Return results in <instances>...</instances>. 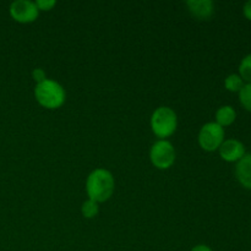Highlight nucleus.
Returning a JSON list of instances; mask_svg holds the SVG:
<instances>
[{
	"label": "nucleus",
	"mask_w": 251,
	"mask_h": 251,
	"mask_svg": "<svg viewBox=\"0 0 251 251\" xmlns=\"http://www.w3.org/2000/svg\"><path fill=\"white\" fill-rule=\"evenodd\" d=\"M191 251H213L211 249L210 247H207V245H203V244H200V245H196V247H194Z\"/></svg>",
	"instance_id": "18"
},
{
	"label": "nucleus",
	"mask_w": 251,
	"mask_h": 251,
	"mask_svg": "<svg viewBox=\"0 0 251 251\" xmlns=\"http://www.w3.org/2000/svg\"><path fill=\"white\" fill-rule=\"evenodd\" d=\"M178 126L176 113L169 107H159L151 117V129L156 136L164 140L174 134Z\"/></svg>",
	"instance_id": "3"
},
{
	"label": "nucleus",
	"mask_w": 251,
	"mask_h": 251,
	"mask_svg": "<svg viewBox=\"0 0 251 251\" xmlns=\"http://www.w3.org/2000/svg\"><path fill=\"white\" fill-rule=\"evenodd\" d=\"M218 151L226 162H238L245 156V146L243 142L235 139L225 140Z\"/></svg>",
	"instance_id": "7"
},
{
	"label": "nucleus",
	"mask_w": 251,
	"mask_h": 251,
	"mask_svg": "<svg viewBox=\"0 0 251 251\" xmlns=\"http://www.w3.org/2000/svg\"><path fill=\"white\" fill-rule=\"evenodd\" d=\"M235 176L244 188L251 190V153H245V156L237 162Z\"/></svg>",
	"instance_id": "9"
},
{
	"label": "nucleus",
	"mask_w": 251,
	"mask_h": 251,
	"mask_svg": "<svg viewBox=\"0 0 251 251\" xmlns=\"http://www.w3.org/2000/svg\"><path fill=\"white\" fill-rule=\"evenodd\" d=\"M32 77H33V80L36 81L37 83L43 82V81L47 80L46 71H44L43 69H34L33 73H32Z\"/></svg>",
	"instance_id": "16"
},
{
	"label": "nucleus",
	"mask_w": 251,
	"mask_h": 251,
	"mask_svg": "<svg viewBox=\"0 0 251 251\" xmlns=\"http://www.w3.org/2000/svg\"><path fill=\"white\" fill-rule=\"evenodd\" d=\"M239 76L243 78V81H247V83H251V54H248L240 61Z\"/></svg>",
	"instance_id": "12"
},
{
	"label": "nucleus",
	"mask_w": 251,
	"mask_h": 251,
	"mask_svg": "<svg viewBox=\"0 0 251 251\" xmlns=\"http://www.w3.org/2000/svg\"><path fill=\"white\" fill-rule=\"evenodd\" d=\"M81 212H82V216L85 218H93L98 215L100 212V206L96 201L90 200L88 199L87 201L82 203V207H81Z\"/></svg>",
	"instance_id": "13"
},
{
	"label": "nucleus",
	"mask_w": 251,
	"mask_h": 251,
	"mask_svg": "<svg viewBox=\"0 0 251 251\" xmlns=\"http://www.w3.org/2000/svg\"><path fill=\"white\" fill-rule=\"evenodd\" d=\"M243 12H244V16L247 17L248 20H250V21H251V0H250V1L245 2L244 9H243Z\"/></svg>",
	"instance_id": "17"
},
{
	"label": "nucleus",
	"mask_w": 251,
	"mask_h": 251,
	"mask_svg": "<svg viewBox=\"0 0 251 251\" xmlns=\"http://www.w3.org/2000/svg\"><path fill=\"white\" fill-rule=\"evenodd\" d=\"M115 181L112 173L107 169L98 168L91 172L86 180V191L90 200L97 203L109 200L114 193Z\"/></svg>",
	"instance_id": "1"
},
{
	"label": "nucleus",
	"mask_w": 251,
	"mask_h": 251,
	"mask_svg": "<svg viewBox=\"0 0 251 251\" xmlns=\"http://www.w3.org/2000/svg\"><path fill=\"white\" fill-rule=\"evenodd\" d=\"M150 158L152 164L158 169H168L176 161V150L169 141L159 140L151 147Z\"/></svg>",
	"instance_id": "5"
},
{
	"label": "nucleus",
	"mask_w": 251,
	"mask_h": 251,
	"mask_svg": "<svg viewBox=\"0 0 251 251\" xmlns=\"http://www.w3.org/2000/svg\"><path fill=\"white\" fill-rule=\"evenodd\" d=\"M239 100L245 109L251 112V83H245L239 91Z\"/></svg>",
	"instance_id": "14"
},
{
	"label": "nucleus",
	"mask_w": 251,
	"mask_h": 251,
	"mask_svg": "<svg viewBox=\"0 0 251 251\" xmlns=\"http://www.w3.org/2000/svg\"><path fill=\"white\" fill-rule=\"evenodd\" d=\"M225 86L230 92H239L244 86V81L240 77L239 74H230L226 77Z\"/></svg>",
	"instance_id": "11"
},
{
	"label": "nucleus",
	"mask_w": 251,
	"mask_h": 251,
	"mask_svg": "<svg viewBox=\"0 0 251 251\" xmlns=\"http://www.w3.org/2000/svg\"><path fill=\"white\" fill-rule=\"evenodd\" d=\"M235 118H237V112L230 105H223L216 112V123L222 127L232 125L235 122Z\"/></svg>",
	"instance_id": "10"
},
{
	"label": "nucleus",
	"mask_w": 251,
	"mask_h": 251,
	"mask_svg": "<svg viewBox=\"0 0 251 251\" xmlns=\"http://www.w3.org/2000/svg\"><path fill=\"white\" fill-rule=\"evenodd\" d=\"M10 15L20 24H29L38 17L39 10L31 0H16L10 5Z\"/></svg>",
	"instance_id": "6"
},
{
	"label": "nucleus",
	"mask_w": 251,
	"mask_h": 251,
	"mask_svg": "<svg viewBox=\"0 0 251 251\" xmlns=\"http://www.w3.org/2000/svg\"><path fill=\"white\" fill-rule=\"evenodd\" d=\"M189 11L199 20H207L215 12V5L211 0H189L186 1Z\"/></svg>",
	"instance_id": "8"
},
{
	"label": "nucleus",
	"mask_w": 251,
	"mask_h": 251,
	"mask_svg": "<svg viewBox=\"0 0 251 251\" xmlns=\"http://www.w3.org/2000/svg\"><path fill=\"white\" fill-rule=\"evenodd\" d=\"M56 1L54 0H37L36 5L38 7V10H42V11H48V10L53 9L55 6Z\"/></svg>",
	"instance_id": "15"
},
{
	"label": "nucleus",
	"mask_w": 251,
	"mask_h": 251,
	"mask_svg": "<svg viewBox=\"0 0 251 251\" xmlns=\"http://www.w3.org/2000/svg\"><path fill=\"white\" fill-rule=\"evenodd\" d=\"M225 141V129L217 123H206L199 132V144L205 151L212 152L221 147Z\"/></svg>",
	"instance_id": "4"
},
{
	"label": "nucleus",
	"mask_w": 251,
	"mask_h": 251,
	"mask_svg": "<svg viewBox=\"0 0 251 251\" xmlns=\"http://www.w3.org/2000/svg\"><path fill=\"white\" fill-rule=\"evenodd\" d=\"M34 97L37 102L48 109H56L65 102V91L56 81L49 80L37 83L34 87Z\"/></svg>",
	"instance_id": "2"
}]
</instances>
